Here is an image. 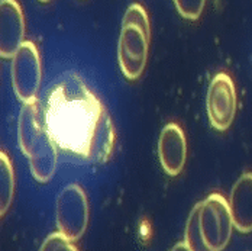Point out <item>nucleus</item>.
<instances>
[{
	"instance_id": "nucleus-15",
	"label": "nucleus",
	"mask_w": 252,
	"mask_h": 251,
	"mask_svg": "<svg viewBox=\"0 0 252 251\" xmlns=\"http://www.w3.org/2000/svg\"><path fill=\"white\" fill-rule=\"evenodd\" d=\"M170 251H190V249H189V247H187V244L183 241V243H177L176 246H174V247H173Z\"/></svg>"
},
{
	"instance_id": "nucleus-7",
	"label": "nucleus",
	"mask_w": 252,
	"mask_h": 251,
	"mask_svg": "<svg viewBox=\"0 0 252 251\" xmlns=\"http://www.w3.org/2000/svg\"><path fill=\"white\" fill-rule=\"evenodd\" d=\"M236 106V89L230 75L218 73L212 78L206 96V110L210 125L216 131H226L235 119Z\"/></svg>"
},
{
	"instance_id": "nucleus-13",
	"label": "nucleus",
	"mask_w": 252,
	"mask_h": 251,
	"mask_svg": "<svg viewBox=\"0 0 252 251\" xmlns=\"http://www.w3.org/2000/svg\"><path fill=\"white\" fill-rule=\"evenodd\" d=\"M177 12L189 21H197L203 13L206 0H173Z\"/></svg>"
},
{
	"instance_id": "nucleus-14",
	"label": "nucleus",
	"mask_w": 252,
	"mask_h": 251,
	"mask_svg": "<svg viewBox=\"0 0 252 251\" xmlns=\"http://www.w3.org/2000/svg\"><path fill=\"white\" fill-rule=\"evenodd\" d=\"M39 251H78V249L61 232H52L45 238Z\"/></svg>"
},
{
	"instance_id": "nucleus-3",
	"label": "nucleus",
	"mask_w": 252,
	"mask_h": 251,
	"mask_svg": "<svg viewBox=\"0 0 252 251\" xmlns=\"http://www.w3.org/2000/svg\"><path fill=\"white\" fill-rule=\"evenodd\" d=\"M151 41V26L147 10L132 3L125 12L119 35L118 60L127 80H138L147 66Z\"/></svg>"
},
{
	"instance_id": "nucleus-11",
	"label": "nucleus",
	"mask_w": 252,
	"mask_h": 251,
	"mask_svg": "<svg viewBox=\"0 0 252 251\" xmlns=\"http://www.w3.org/2000/svg\"><path fill=\"white\" fill-rule=\"evenodd\" d=\"M15 195V172L10 158L4 151H0V215L4 216L9 211Z\"/></svg>"
},
{
	"instance_id": "nucleus-2",
	"label": "nucleus",
	"mask_w": 252,
	"mask_h": 251,
	"mask_svg": "<svg viewBox=\"0 0 252 251\" xmlns=\"http://www.w3.org/2000/svg\"><path fill=\"white\" fill-rule=\"evenodd\" d=\"M18 140L33 179L47 183L55 175L58 151L45 119V110L38 102L25 103L19 113Z\"/></svg>"
},
{
	"instance_id": "nucleus-5",
	"label": "nucleus",
	"mask_w": 252,
	"mask_h": 251,
	"mask_svg": "<svg viewBox=\"0 0 252 251\" xmlns=\"http://www.w3.org/2000/svg\"><path fill=\"white\" fill-rule=\"evenodd\" d=\"M200 228L212 251H223L230 241L233 219L229 201L220 193H212L200 202Z\"/></svg>"
},
{
	"instance_id": "nucleus-6",
	"label": "nucleus",
	"mask_w": 252,
	"mask_h": 251,
	"mask_svg": "<svg viewBox=\"0 0 252 251\" xmlns=\"http://www.w3.org/2000/svg\"><path fill=\"white\" fill-rule=\"evenodd\" d=\"M41 80V55L32 41H25L12 58V84L18 99L24 105L36 102Z\"/></svg>"
},
{
	"instance_id": "nucleus-10",
	"label": "nucleus",
	"mask_w": 252,
	"mask_h": 251,
	"mask_svg": "<svg viewBox=\"0 0 252 251\" xmlns=\"http://www.w3.org/2000/svg\"><path fill=\"white\" fill-rule=\"evenodd\" d=\"M229 208L235 229L242 234L252 232V173H244L235 181L230 190Z\"/></svg>"
},
{
	"instance_id": "nucleus-4",
	"label": "nucleus",
	"mask_w": 252,
	"mask_h": 251,
	"mask_svg": "<svg viewBox=\"0 0 252 251\" xmlns=\"http://www.w3.org/2000/svg\"><path fill=\"white\" fill-rule=\"evenodd\" d=\"M89 201L78 184L65 186L55 203V221L58 232L70 241H78L89 225Z\"/></svg>"
},
{
	"instance_id": "nucleus-8",
	"label": "nucleus",
	"mask_w": 252,
	"mask_h": 251,
	"mask_svg": "<svg viewBox=\"0 0 252 251\" xmlns=\"http://www.w3.org/2000/svg\"><path fill=\"white\" fill-rule=\"evenodd\" d=\"M25 42V18L18 0H0V55L13 58Z\"/></svg>"
},
{
	"instance_id": "nucleus-16",
	"label": "nucleus",
	"mask_w": 252,
	"mask_h": 251,
	"mask_svg": "<svg viewBox=\"0 0 252 251\" xmlns=\"http://www.w3.org/2000/svg\"><path fill=\"white\" fill-rule=\"evenodd\" d=\"M39 1H42V3H47V1H51V0H39Z\"/></svg>"
},
{
	"instance_id": "nucleus-1",
	"label": "nucleus",
	"mask_w": 252,
	"mask_h": 251,
	"mask_svg": "<svg viewBox=\"0 0 252 251\" xmlns=\"http://www.w3.org/2000/svg\"><path fill=\"white\" fill-rule=\"evenodd\" d=\"M45 119L55 144L77 157L106 163L115 147V126L106 108L77 74L51 90Z\"/></svg>"
},
{
	"instance_id": "nucleus-12",
	"label": "nucleus",
	"mask_w": 252,
	"mask_h": 251,
	"mask_svg": "<svg viewBox=\"0 0 252 251\" xmlns=\"http://www.w3.org/2000/svg\"><path fill=\"white\" fill-rule=\"evenodd\" d=\"M184 243L190 251H212L203 237L202 228H200V202L194 205L191 209L187 224H186V232H184Z\"/></svg>"
},
{
	"instance_id": "nucleus-9",
	"label": "nucleus",
	"mask_w": 252,
	"mask_h": 251,
	"mask_svg": "<svg viewBox=\"0 0 252 251\" xmlns=\"http://www.w3.org/2000/svg\"><path fill=\"white\" fill-rule=\"evenodd\" d=\"M158 157L168 176H178L187 160V141L184 131L174 122L162 128L158 138Z\"/></svg>"
}]
</instances>
